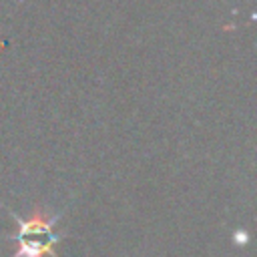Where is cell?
Wrapping results in <instances>:
<instances>
[{
	"label": "cell",
	"mask_w": 257,
	"mask_h": 257,
	"mask_svg": "<svg viewBox=\"0 0 257 257\" xmlns=\"http://www.w3.org/2000/svg\"><path fill=\"white\" fill-rule=\"evenodd\" d=\"M14 221L18 225V231L16 235H12V239L16 241V251L12 257H44V255L56 257L52 247L62 237L54 233L52 227L58 221V215L34 211L26 219L14 215Z\"/></svg>",
	"instance_id": "6da1fadb"
}]
</instances>
